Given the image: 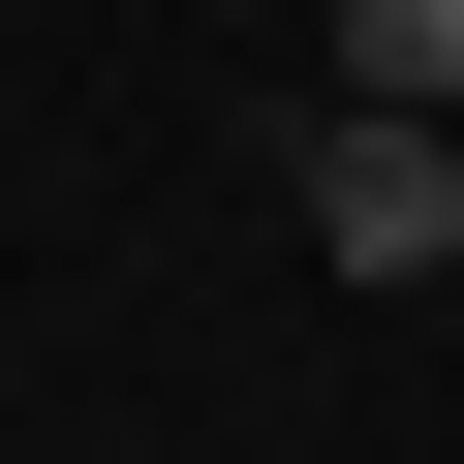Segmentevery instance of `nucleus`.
<instances>
[{
    "mask_svg": "<svg viewBox=\"0 0 464 464\" xmlns=\"http://www.w3.org/2000/svg\"><path fill=\"white\" fill-rule=\"evenodd\" d=\"M279 217H310V279H464V124H402V93H310Z\"/></svg>",
    "mask_w": 464,
    "mask_h": 464,
    "instance_id": "1",
    "label": "nucleus"
},
{
    "mask_svg": "<svg viewBox=\"0 0 464 464\" xmlns=\"http://www.w3.org/2000/svg\"><path fill=\"white\" fill-rule=\"evenodd\" d=\"M341 93H402V124H464V0H341Z\"/></svg>",
    "mask_w": 464,
    "mask_h": 464,
    "instance_id": "2",
    "label": "nucleus"
}]
</instances>
